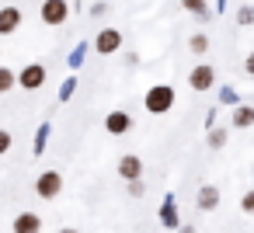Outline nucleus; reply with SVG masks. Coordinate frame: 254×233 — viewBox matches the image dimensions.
<instances>
[{
    "label": "nucleus",
    "mask_w": 254,
    "mask_h": 233,
    "mask_svg": "<svg viewBox=\"0 0 254 233\" xmlns=\"http://www.w3.org/2000/svg\"><path fill=\"white\" fill-rule=\"evenodd\" d=\"M181 7L191 11V14H202L205 11V0H181Z\"/></svg>",
    "instance_id": "obj_14"
},
{
    "label": "nucleus",
    "mask_w": 254,
    "mask_h": 233,
    "mask_svg": "<svg viewBox=\"0 0 254 233\" xmlns=\"http://www.w3.org/2000/svg\"><path fill=\"white\" fill-rule=\"evenodd\" d=\"M139 171H143V160H139V157H122V160H119V174H122L126 181H136Z\"/></svg>",
    "instance_id": "obj_10"
},
{
    "label": "nucleus",
    "mask_w": 254,
    "mask_h": 233,
    "mask_svg": "<svg viewBox=\"0 0 254 233\" xmlns=\"http://www.w3.org/2000/svg\"><path fill=\"white\" fill-rule=\"evenodd\" d=\"M18 84H21L25 91H39V87L46 84V66H42V63H28V66L18 73Z\"/></svg>",
    "instance_id": "obj_3"
},
{
    "label": "nucleus",
    "mask_w": 254,
    "mask_h": 233,
    "mask_svg": "<svg viewBox=\"0 0 254 233\" xmlns=\"http://www.w3.org/2000/svg\"><path fill=\"white\" fill-rule=\"evenodd\" d=\"M119 46H122V32H119V28H105V32H98V42H94V49H98L101 56H108V53H119Z\"/></svg>",
    "instance_id": "obj_4"
},
{
    "label": "nucleus",
    "mask_w": 254,
    "mask_h": 233,
    "mask_svg": "<svg viewBox=\"0 0 254 233\" xmlns=\"http://www.w3.org/2000/svg\"><path fill=\"white\" fill-rule=\"evenodd\" d=\"M143 105H146L150 115H164V112H171V108H174V87H167V84L150 87L146 98H143Z\"/></svg>",
    "instance_id": "obj_1"
},
{
    "label": "nucleus",
    "mask_w": 254,
    "mask_h": 233,
    "mask_svg": "<svg viewBox=\"0 0 254 233\" xmlns=\"http://www.w3.org/2000/svg\"><path fill=\"white\" fill-rule=\"evenodd\" d=\"M39 230H42V219L35 212H21L14 219V233H39Z\"/></svg>",
    "instance_id": "obj_8"
},
{
    "label": "nucleus",
    "mask_w": 254,
    "mask_h": 233,
    "mask_svg": "<svg viewBox=\"0 0 254 233\" xmlns=\"http://www.w3.org/2000/svg\"><path fill=\"white\" fill-rule=\"evenodd\" d=\"M240 205H244V212H254V191H247V195H244V202H240Z\"/></svg>",
    "instance_id": "obj_17"
},
{
    "label": "nucleus",
    "mask_w": 254,
    "mask_h": 233,
    "mask_svg": "<svg viewBox=\"0 0 254 233\" xmlns=\"http://www.w3.org/2000/svg\"><path fill=\"white\" fill-rule=\"evenodd\" d=\"M66 14H70V7L63 4V0H46V4H42V21L46 25H63Z\"/></svg>",
    "instance_id": "obj_5"
},
{
    "label": "nucleus",
    "mask_w": 254,
    "mask_h": 233,
    "mask_svg": "<svg viewBox=\"0 0 254 233\" xmlns=\"http://www.w3.org/2000/svg\"><path fill=\"white\" fill-rule=\"evenodd\" d=\"M212 80H216L212 66H195V70H191V77H188V84H191L195 91H209V87H212Z\"/></svg>",
    "instance_id": "obj_6"
},
{
    "label": "nucleus",
    "mask_w": 254,
    "mask_h": 233,
    "mask_svg": "<svg viewBox=\"0 0 254 233\" xmlns=\"http://www.w3.org/2000/svg\"><path fill=\"white\" fill-rule=\"evenodd\" d=\"M191 49H195V53H205V49H209V39H205V35H191Z\"/></svg>",
    "instance_id": "obj_15"
},
{
    "label": "nucleus",
    "mask_w": 254,
    "mask_h": 233,
    "mask_svg": "<svg viewBox=\"0 0 254 233\" xmlns=\"http://www.w3.org/2000/svg\"><path fill=\"white\" fill-rule=\"evenodd\" d=\"M35 191H39V198H56V195L63 191V174H60V171H46V174L35 181Z\"/></svg>",
    "instance_id": "obj_2"
},
{
    "label": "nucleus",
    "mask_w": 254,
    "mask_h": 233,
    "mask_svg": "<svg viewBox=\"0 0 254 233\" xmlns=\"http://www.w3.org/2000/svg\"><path fill=\"white\" fill-rule=\"evenodd\" d=\"M21 25V11L18 7H4L0 11V35H14Z\"/></svg>",
    "instance_id": "obj_7"
},
{
    "label": "nucleus",
    "mask_w": 254,
    "mask_h": 233,
    "mask_svg": "<svg viewBox=\"0 0 254 233\" xmlns=\"http://www.w3.org/2000/svg\"><path fill=\"white\" fill-rule=\"evenodd\" d=\"M233 125H237V129H247V125H254V108H251V105L237 108V112H233Z\"/></svg>",
    "instance_id": "obj_12"
},
{
    "label": "nucleus",
    "mask_w": 254,
    "mask_h": 233,
    "mask_svg": "<svg viewBox=\"0 0 254 233\" xmlns=\"http://www.w3.org/2000/svg\"><path fill=\"white\" fill-rule=\"evenodd\" d=\"M247 73H251V77H254V53H251V56H247Z\"/></svg>",
    "instance_id": "obj_18"
},
{
    "label": "nucleus",
    "mask_w": 254,
    "mask_h": 233,
    "mask_svg": "<svg viewBox=\"0 0 254 233\" xmlns=\"http://www.w3.org/2000/svg\"><path fill=\"white\" fill-rule=\"evenodd\" d=\"M11 143H14V139H11V132H7V129H0V153H7V150H11Z\"/></svg>",
    "instance_id": "obj_16"
},
{
    "label": "nucleus",
    "mask_w": 254,
    "mask_h": 233,
    "mask_svg": "<svg viewBox=\"0 0 254 233\" xmlns=\"http://www.w3.org/2000/svg\"><path fill=\"white\" fill-rule=\"evenodd\" d=\"M216 205H219V191L212 184L198 188V209H216Z\"/></svg>",
    "instance_id": "obj_11"
},
{
    "label": "nucleus",
    "mask_w": 254,
    "mask_h": 233,
    "mask_svg": "<svg viewBox=\"0 0 254 233\" xmlns=\"http://www.w3.org/2000/svg\"><path fill=\"white\" fill-rule=\"evenodd\" d=\"M105 125H108V132H112V136H122V132H129V125H132V118H129L126 112H112Z\"/></svg>",
    "instance_id": "obj_9"
},
{
    "label": "nucleus",
    "mask_w": 254,
    "mask_h": 233,
    "mask_svg": "<svg viewBox=\"0 0 254 233\" xmlns=\"http://www.w3.org/2000/svg\"><path fill=\"white\" fill-rule=\"evenodd\" d=\"M14 84H18V77H14L7 66H0V94H4V91H11Z\"/></svg>",
    "instance_id": "obj_13"
},
{
    "label": "nucleus",
    "mask_w": 254,
    "mask_h": 233,
    "mask_svg": "<svg viewBox=\"0 0 254 233\" xmlns=\"http://www.w3.org/2000/svg\"><path fill=\"white\" fill-rule=\"evenodd\" d=\"M60 233H77V230H70V226H66V230H60Z\"/></svg>",
    "instance_id": "obj_19"
}]
</instances>
